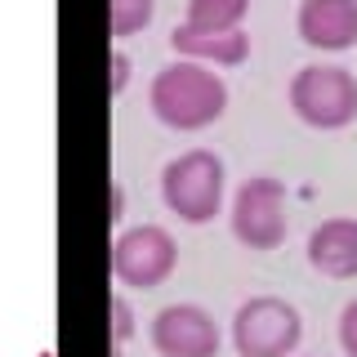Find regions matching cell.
Returning <instances> with one entry per match:
<instances>
[{
	"label": "cell",
	"mask_w": 357,
	"mask_h": 357,
	"mask_svg": "<svg viewBox=\"0 0 357 357\" xmlns=\"http://www.w3.org/2000/svg\"><path fill=\"white\" fill-rule=\"evenodd\" d=\"M148 107L170 130H206L228 112V81L210 63L178 59L152 76Z\"/></svg>",
	"instance_id": "obj_1"
},
{
	"label": "cell",
	"mask_w": 357,
	"mask_h": 357,
	"mask_svg": "<svg viewBox=\"0 0 357 357\" xmlns=\"http://www.w3.org/2000/svg\"><path fill=\"white\" fill-rule=\"evenodd\" d=\"M223 197H228V170L210 148H188L174 161H165L161 201L183 223H192V228L210 223L223 210Z\"/></svg>",
	"instance_id": "obj_2"
},
{
	"label": "cell",
	"mask_w": 357,
	"mask_h": 357,
	"mask_svg": "<svg viewBox=\"0 0 357 357\" xmlns=\"http://www.w3.org/2000/svg\"><path fill=\"white\" fill-rule=\"evenodd\" d=\"M290 112L312 130H344L357 121V76L340 63H308L290 76Z\"/></svg>",
	"instance_id": "obj_3"
},
{
	"label": "cell",
	"mask_w": 357,
	"mask_h": 357,
	"mask_svg": "<svg viewBox=\"0 0 357 357\" xmlns=\"http://www.w3.org/2000/svg\"><path fill=\"white\" fill-rule=\"evenodd\" d=\"M304 340V317L277 295H255L232 312V349L237 357H290Z\"/></svg>",
	"instance_id": "obj_4"
},
{
	"label": "cell",
	"mask_w": 357,
	"mask_h": 357,
	"mask_svg": "<svg viewBox=\"0 0 357 357\" xmlns=\"http://www.w3.org/2000/svg\"><path fill=\"white\" fill-rule=\"evenodd\" d=\"M232 237L250 250H277L286 241V183L277 174H250L232 197Z\"/></svg>",
	"instance_id": "obj_5"
},
{
	"label": "cell",
	"mask_w": 357,
	"mask_h": 357,
	"mask_svg": "<svg viewBox=\"0 0 357 357\" xmlns=\"http://www.w3.org/2000/svg\"><path fill=\"white\" fill-rule=\"evenodd\" d=\"M174 264H178V245L161 223H139V228H126L112 241V273L130 290L161 286L174 273Z\"/></svg>",
	"instance_id": "obj_6"
},
{
	"label": "cell",
	"mask_w": 357,
	"mask_h": 357,
	"mask_svg": "<svg viewBox=\"0 0 357 357\" xmlns=\"http://www.w3.org/2000/svg\"><path fill=\"white\" fill-rule=\"evenodd\" d=\"M148 340L161 357H219V321L201 304H165L152 317Z\"/></svg>",
	"instance_id": "obj_7"
},
{
	"label": "cell",
	"mask_w": 357,
	"mask_h": 357,
	"mask_svg": "<svg viewBox=\"0 0 357 357\" xmlns=\"http://www.w3.org/2000/svg\"><path fill=\"white\" fill-rule=\"evenodd\" d=\"M295 31L308 50H353L357 45V0H299Z\"/></svg>",
	"instance_id": "obj_8"
},
{
	"label": "cell",
	"mask_w": 357,
	"mask_h": 357,
	"mask_svg": "<svg viewBox=\"0 0 357 357\" xmlns=\"http://www.w3.org/2000/svg\"><path fill=\"white\" fill-rule=\"evenodd\" d=\"M308 264L321 277H335V282L357 277V219L353 215L321 219L308 232Z\"/></svg>",
	"instance_id": "obj_9"
},
{
	"label": "cell",
	"mask_w": 357,
	"mask_h": 357,
	"mask_svg": "<svg viewBox=\"0 0 357 357\" xmlns=\"http://www.w3.org/2000/svg\"><path fill=\"white\" fill-rule=\"evenodd\" d=\"M170 45L178 59L192 63H210V67H241L250 59V36L237 31H210V27H192V22H178L170 31Z\"/></svg>",
	"instance_id": "obj_10"
},
{
	"label": "cell",
	"mask_w": 357,
	"mask_h": 357,
	"mask_svg": "<svg viewBox=\"0 0 357 357\" xmlns=\"http://www.w3.org/2000/svg\"><path fill=\"white\" fill-rule=\"evenodd\" d=\"M245 14H250V0H188L183 22L210 27V31H237Z\"/></svg>",
	"instance_id": "obj_11"
},
{
	"label": "cell",
	"mask_w": 357,
	"mask_h": 357,
	"mask_svg": "<svg viewBox=\"0 0 357 357\" xmlns=\"http://www.w3.org/2000/svg\"><path fill=\"white\" fill-rule=\"evenodd\" d=\"M112 36H134L156 18V0H107Z\"/></svg>",
	"instance_id": "obj_12"
},
{
	"label": "cell",
	"mask_w": 357,
	"mask_h": 357,
	"mask_svg": "<svg viewBox=\"0 0 357 357\" xmlns=\"http://www.w3.org/2000/svg\"><path fill=\"white\" fill-rule=\"evenodd\" d=\"M112 340H116V344L134 340V308H130V299H126V295L112 299Z\"/></svg>",
	"instance_id": "obj_13"
},
{
	"label": "cell",
	"mask_w": 357,
	"mask_h": 357,
	"mask_svg": "<svg viewBox=\"0 0 357 357\" xmlns=\"http://www.w3.org/2000/svg\"><path fill=\"white\" fill-rule=\"evenodd\" d=\"M340 349L349 357H357V299H349L340 312Z\"/></svg>",
	"instance_id": "obj_14"
},
{
	"label": "cell",
	"mask_w": 357,
	"mask_h": 357,
	"mask_svg": "<svg viewBox=\"0 0 357 357\" xmlns=\"http://www.w3.org/2000/svg\"><path fill=\"white\" fill-rule=\"evenodd\" d=\"M130 72H134L130 54H126V50H116V54H112V94H126V85H130Z\"/></svg>",
	"instance_id": "obj_15"
},
{
	"label": "cell",
	"mask_w": 357,
	"mask_h": 357,
	"mask_svg": "<svg viewBox=\"0 0 357 357\" xmlns=\"http://www.w3.org/2000/svg\"><path fill=\"white\" fill-rule=\"evenodd\" d=\"M121 215H126V188L112 183V219H121Z\"/></svg>",
	"instance_id": "obj_16"
}]
</instances>
